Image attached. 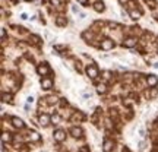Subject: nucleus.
Returning <instances> with one entry per match:
<instances>
[{"instance_id": "1", "label": "nucleus", "mask_w": 158, "mask_h": 152, "mask_svg": "<svg viewBox=\"0 0 158 152\" xmlns=\"http://www.w3.org/2000/svg\"><path fill=\"white\" fill-rule=\"evenodd\" d=\"M85 73L86 76L91 79V80H95L98 76H100V69L97 66L95 63H89V64H86V68H85Z\"/></svg>"}, {"instance_id": "2", "label": "nucleus", "mask_w": 158, "mask_h": 152, "mask_svg": "<svg viewBox=\"0 0 158 152\" xmlns=\"http://www.w3.org/2000/svg\"><path fill=\"white\" fill-rule=\"evenodd\" d=\"M37 73H38L40 76H43V78H45V76H48V75L51 73V68H50V64H48L47 62L40 63L38 66H37Z\"/></svg>"}, {"instance_id": "3", "label": "nucleus", "mask_w": 158, "mask_h": 152, "mask_svg": "<svg viewBox=\"0 0 158 152\" xmlns=\"http://www.w3.org/2000/svg\"><path fill=\"white\" fill-rule=\"evenodd\" d=\"M100 48H101L102 51H110L114 48V41L111 38H104L100 43Z\"/></svg>"}, {"instance_id": "4", "label": "nucleus", "mask_w": 158, "mask_h": 152, "mask_svg": "<svg viewBox=\"0 0 158 152\" xmlns=\"http://www.w3.org/2000/svg\"><path fill=\"white\" fill-rule=\"evenodd\" d=\"M145 82H147V86L148 88H157V85H158V76L157 75H148L147 78H145Z\"/></svg>"}, {"instance_id": "5", "label": "nucleus", "mask_w": 158, "mask_h": 152, "mask_svg": "<svg viewBox=\"0 0 158 152\" xmlns=\"http://www.w3.org/2000/svg\"><path fill=\"white\" fill-rule=\"evenodd\" d=\"M138 45V38L136 37H126L123 39V47L126 48H135Z\"/></svg>"}, {"instance_id": "6", "label": "nucleus", "mask_w": 158, "mask_h": 152, "mask_svg": "<svg viewBox=\"0 0 158 152\" xmlns=\"http://www.w3.org/2000/svg\"><path fill=\"white\" fill-rule=\"evenodd\" d=\"M53 138H54V141H56L57 143H62V142L66 139V132L63 129H57V130H54Z\"/></svg>"}, {"instance_id": "7", "label": "nucleus", "mask_w": 158, "mask_h": 152, "mask_svg": "<svg viewBox=\"0 0 158 152\" xmlns=\"http://www.w3.org/2000/svg\"><path fill=\"white\" fill-rule=\"evenodd\" d=\"M53 85H54V82H53V79L50 76H45V78L41 79V88L44 91H50L53 88Z\"/></svg>"}, {"instance_id": "8", "label": "nucleus", "mask_w": 158, "mask_h": 152, "mask_svg": "<svg viewBox=\"0 0 158 152\" xmlns=\"http://www.w3.org/2000/svg\"><path fill=\"white\" fill-rule=\"evenodd\" d=\"M84 113L82 111H75L73 114H72V117H70V121L72 123H81V121H84Z\"/></svg>"}, {"instance_id": "9", "label": "nucleus", "mask_w": 158, "mask_h": 152, "mask_svg": "<svg viewBox=\"0 0 158 152\" xmlns=\"http://www.w3.org/2000/svg\"><path fill=\"white\" fill-rule=\"evenodd\" d=\"M38 120H40V124H41L43 127H45V126H48V124L51 123V117L48 114H41Z\"/></svg>"}, {"instance_id": "10", "label": "nucleus", "mask_w": 158, "mask_h": 152, "mask_svg": "<svg viewBox=\"0 0 158 152\" xmlns=\"http://www.w3.org/2000/svg\"><path fill=\"white\" fill-rule=\"evenodd\" d=\"M10 121H12V124H13L16 129H23V126H25V124H23V121H22V118L15 117V116H13V117H10Z\"/></svg>"}, {"instance_id": "11", "label": "nucleus", "mask_w": 158, "mask_h": 152, "mask_svg": "<svg viewBox=\"0 0 158 152\" xmlns=\"http://www.w3.org/2000/svg\"><path fill=\"white\" fill-rule=\"evenodd\" d=\"M127 13H129V16L132 18V19H135V21H138V19L142 16V12L139 10V9H129Z\"/></svg>"}, {"instance_id": "12", "label": "nucleus", "mask_w": 158, "mask_h": 152, "mask_svg": "<svg viewBox=\"0 0 158 152\" xmlns=\"http://www.w3.org/2000/svg\"><path fill=\"white\" fill-rule=\"evenodd\" d=\"M69 133L73 136V138H82V135H84V130L81 129V127H76V126H75V127H72V129H70V132H69Z\"/></svg>"}, {"instance_id": "13", "label": "nucleus", "mask_w": 158, "mask_h": 152, "mask_svg": "<svg viewBox=\"0 0 158 152\" xmlns=\"http://www.w3.org/2000/svg\"><path fill=\"white\" fill-rule=\"evenodd\" d=\"M107 84L106 82H101V84H97V92L100 94V95H104V94H107Z\"/></svg>"}, {"instance_id": "14", "label": "nucleus", "mask_w": 158, "mask_h": 152, "mask_svg": "<svg viewBox=\"0 0 158 152\" xmlns=\"http://www.w3.org/2000/svg\"><path fill=\"white\" fill-rule=\"evenodd\" d=\"M113 146H114V143L110 141V139H104V145H102L104 152H111L113 151Z\"/></svg>"}, {"instance_id": "15", "label": "nucleus", "mask_w": 158, "mask_h": 152, "mask_svg": "<svg viewBox=\"0 0 158 152\" xmlns=\"http://www.w3.org/2000/svg\"><path fill=\"white\" fill-rule=\"evenodd\" d=\"M56 25L57 27H66V25H68V19L64 16H57L56 18Z\"/></svg>"}, {"instance_id": "16", "label": "nucleus", "mask_w": 158, "mask_h": 152, "mask_svg": "<svg viewBox=\"0 0 158 152\" xmlns=\"http://www.w3.org/2000/svg\"><path fill=\"white\" fill-rule=\"evenodd\" d=\"M104 3H102L101 0H97L95 3H94V10L95 12H104Z\"/></svg>"}, {"instance_id": "17", "label": "nucleus", "mask_w": 158, "mask_h": 152, "mask_svg": "<svg viewBox=\"0 0 158 152\" xmlns=\"http://www.w3.org/2000/svg\"><path fill=\"white\" fill-rule=\"evenodd\" d=\"M102 79H104V82H107V80H110L111 79V76H113V72L111 70H102Z\"/></svg>"}, {"instance_id": "18", "label": "nucleus", "mask_w": 158, "mask_h": 152, "mask_svg": "<svg viewBox=\"0 0 158 152\" xmlns=\"http://www.w3.org/2000/svg\"><path fill=\"white\" fill-rule=\"evenodd\" d=\"M149 89H151V92H149V94L147 92V97H148V98H151V100L157 98V95H158V88H149Z\"/></svg>"}, {"instance_id": "19", "label": "nucleus", "mask_w": 158, "mask_h": 152, "mask_svg": "<svg viewBox=\"0 0 158 152\" xmlns=\"http://www.w3.org/2000/svg\"><path fill=\"white\" fill-rule=\"evenodd\" d=\"M29 139L32 142H38L40 141V135L37 132H32V133H29Z\"/></svg>"}, {"instance_id": "20", "label": "nucleus", "mask_w": 158, "mask_h": 152, "mask_svg": "<svg viewBox=\"0 0 158 152\" xmlns=\"http://www.w3.org/2000/svg\"><path fill=\"white\" fill-rule=\"evenodd\" d=\"M2 141H3V143H5V142H9V141H10V133L5 132V133L2 135Z\"/></svg>"}, {"instance_id": "21", "label": "nucleus", "mask_w": 158, "mask_h": 152, "mask_svg": "<svg viewBox=\"0 0 158 152\" xmlns=\"http://www.w3.org/2000/svg\"><path fill=\"white\" fill-rule=\"evenodd\" d=\"M60 121V116L59 114H54V116H51V123L53 124H57Z\"/></svg>"}, {"instance_id": "22", "label": "nucleus", "mask_w": 158, "mask_h": 152, "mask_svg": "<svg viewBox=\"0 0 158 152\" xmlns=\"http://www.w3.org/2000/svg\"><path fill=\"white\" fill-rule=\"evenodd\" d=\"M45 100H48V104H56L57 101H59V100H57V97H47V98H45Z\"/></svg>"}, {"instance_id": "23", "label": "nucleus", "mask_w": 158, "mask_h": 152, "mask_svg": "<svg viewBox=\"0 0 158 152\" xmlns=\"http://www.w3.org/2000/svg\"><path fill=\"white\" fill-rule=\"evenodd\" d=\"M29 39H32L35 44H40V43H41V38H40V37H37V35H31V37H29Z\"/></svg>"}, {"instance_id": "24", "label": "nucleus", "mask_w": 158, "mask_h": 152, "mask_svg": "<svg viewBox=\"0 0 158 152\" xmlns=\"http://www.w3.org/2000/svg\"><path fill=\"white\" fill-rule=\"evenodd\" d=\"M2 98H3V102L10 101V100H12V95H10V94H3V95H2Z\"/></svg>"}, {"instance_id": "25", "label": "nucleus", "mask_w": 158, "mask_h": 152, "mask_svg": "<svg viewBox=\"0 0 158 152\" xmlns=\"http://www.w3.org/2000/svg\"><path fill=\"white\" fill-rule=\"evenodd\" d=\"M2 41H6V29L2 28Z\"/></svg>"}, {"instance_id": "26", "label": "nucleus", "mask_w": 158, "mask_h": 152, "mask_svg": "<svg viewBox=\"0 0 158 152\" xmlns=\"http://www.w3.org/2000/svg\"><path fill=\"white\" fill-rule=\"evenodd\" d=\"M76 2H78L79 5H82V6H86V5H88V0H76Z\"/></svg>"}, {"instance_id": "27", "label": "nucleus", "mask_w": 158, "mask_h": 152, "mask_svg": "<svg viewBox=\"0 0 158 152\" xmlns=\"http://www.w3.org/2000/svg\"><path fill=\"white\" fill-rule=\"evenodd\" d=\"M139 149H141V151L145 149V142H139Z\"/></svg>"}, {"instance_id": "28", "label": "nucleus", "mask_w": 158, "mask_h": 152, "mask_svg": "<svg viewBox=\"0 0 158 152\" xmlns=\"http://www.w3.org/2000/svg\"><path fill=\"white\" fill-rule=\"evenodd\" d=\"M139 133H141V138H145V130H143V129H141V132H139Z\"/></svg>"}, {"instance_id": "29", "label": "nucleus", "mask_w": 158, "mask_h": 152, "mask_svg": "<svg viewBox=\"0 0 158 152\" xmlns=\"http://www.w3.org/2000/svg\"><path fill=\"white\" fill-rule=\"evenodd\" d=\"M27 101H28V102H34V98H32V97H28V98H27Z\"/></svg>"}, {"instance_id": "30", "label": "nucleus", "mask_w": 158, "mask_h": 152, "mask_svg": "<svg viewBox=\"0 0 158 152\" xmlns=\"http://www.w3.org/2000/svg\"><path fill=\"white\" fill-rule=\"evenodd\" d=\"M21 19H23V21H25V19H28V16H27L25 13H22V15H21Z\"/></svg>"}, {"instance_id": "31", "label": "nucleus", "mask_w": 158, "mask_h": 152, "mask_svg": "<svg viewBox=\"0 0 158 152\" xmlns=\"http://www.w3.org/2000/svg\"><path fill=\"white\" fill-rule=\"evenodd\" d=\"M16 2H19V3H21V2H28V0H16Z\"/></svg>"}, {"instance_id": "32", "label": "nucleus", "mask_w": 158, "mask_h": 152, "mask_svg": "<svg viewBox=\"0 0 158 152\" xmlns=\"http://www.w3.org/2000/svg\"><path fill=\"white\" fill-rule=\"evenodd\" d=\"M145 2H148V0H145Z\"/></svg>"}]
</instances>
